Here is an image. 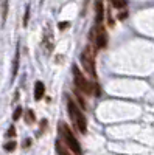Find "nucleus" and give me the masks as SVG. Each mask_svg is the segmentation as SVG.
<instances>
[{
	"label": "nucleus",
	"instance_id": "nucleus-7",
	"mask_svg": "<svg viewBox=\"0 0 154 155\" xmlns=\"http://www.w3.org/2000/svg\"><path fill=\"white\" fill-rule=\"evenodd\" d=\"M44 95H45V85H44V82L42 81H36V84H34V99L39 101V99L44 98Z\"/></svg>",
	"mask_w": 154,
	"mask_h": 155
},
{
	"label": "nucleus",
	"instance_id": "nucleus-11",
	"mask_svg": "<svg viewBox=\"0 0 154 155\" xmlns=\"http://www.w3.org/2000/svg\"><path fill=\"white\" fill-rule=\"evenodd\" d=\"M111 3H112V6L114 8H117V9H121V8H125L126 6V0H111Z\"/></svg>",
	"mask_w": 154,
	"mask_h": 155
},
{
	"label": "nucleus",
	"instance_id": "nucleus-13",
	"mask_svg": "<svg viewBox=\"0 0 154 155\" xmlns=\"http://www.w3.org/2000/svg\"><path fill=\"white\" fill-rule=\"evenodd\" d=\"M22 116V107H16V110H14V113H12V120L14 121H17L19 118Z\"/></svg>",
	"mask_w": 154,
	"mask_h": 155
},
{
	"label": "nucleus",
	"instance_id": "nucleus-2",
	"mask_svg": "<svg viewBox=\"0 0 154 155\" xmlns=\"http://www.w3.org/2000/svg\"><path fill=\"white\" fill-rule=\"evenodd\" d=\"M59 134L64 140V143L67 144V147L75 153V155H83V150H81V146L78 143V140L75 138V135L72 134V130L69 129V126L66 123H59Z\"/></svg>",
	"mask_w": 154,
	"mask_h": 155
},
{
	"label": "nucleus",
	"instance_id": "nucleus-8",
	"mask_svg": "<svg viewBox=\"0 0 154 155\" xmlns=\"http://www.w3.org/2000/svg\"><path fill=\"white\" fill-rule=\"evenodd\" d=\"M19 62H20V47L17 44V48H16V56H14V61H12V78L17 76V71H19Z\"/></svg>",
	"mask_w": 154,
	"mask_h": 155
},
{
	"label": "nucleus",
	"instance_id": "nucleus-15",
	"mask_svg": "<svg viewBox=\"0 0 154 155\" xmlns=\"http://www.w3.org/2000/svg\"><path fill=\"white\" fill-rule=\"evenodd\" d=\"M12 137H16V127L14 126H9L8 132H6V138H12Z\"/></svg>",
	"mask_w": 154,
	"mask_h": 155
},
{
	"label": "nucleus",
	"instance_id": "nucleus-19",
	"mask_svg": "<svg viewBox=\"0 0 154 155\" xmlns=\"http://www.w3.org/2000/svg\"><path fill=\"white\" fill-rule=\"evenodd\" d=\"M125 17H128V12H121L120 14V19H125Z\"/></svg>",
	"mask_w": 154,
	"mask_h": 155
},
{
	"label": "nucleus",
	"instance_id": "nucleus-3",
	"mask_svg": "<svg viewBox=\"0 0 154 155\" xmlns=\"http://www.w3.org/2000/svg\"><path fill=\"white\" fill-rule=\"evenodd\" d=\"M81 64L84 70L91 74L92 78H97V70H95V51L91 47H86L83 54H81Z\"/></svg>",
	"mask_w": 154,
	"mask_h": 155
},
{
	"label": "nucleus",
	"instance_id": "nucleus-9",
	"mask_svg": "<svg viewBox=\"0 0 154 155\" xmlns=\"http://www.w3.org/2000/svg\"><path fill=\"white\" fill-rule=\"evenodd\" d=\"M25 121H27L28 124H33L36 121V115L33 110H27V113H25Z\"/></svg>",
	"mask_w": 154,
	"mask_h": 155
},
{
	"label": "nucleus",
	"instance_id": "nucleus-14",
	"mask_svg": "<svg viewBox=\"0 0 154 155\" xmlns=\"http://www.w3.org/2000/svg\"><path fill=\"white\" fill-rule=\"evenodd\" d=\"M28 20H30V6H27V9H25V16H23V27H27V25H28Z\"/></svg>",
	"mask_w": 154,
	"mask_h": 155
},
{
	"label": "nucleus",
	"instance_id": "nucleus-4",
	"mask_svg": "<svg viewBox=\"0 0 154 155\" xmlns=\"http://www.w3.org/2000/svg\"><path fill=\"white\" fill-rule=\"evenodd\" d=\"M72 71H73V81H75L76 88H80L83 93H87V95L94 93V90H92L94 87H92V84L86 79V76H83V73L80 71V68L76 67V65H73Z\"/></svg>",
	"mask_w": 154,
	"mask_h": 155
},
{
	"label": "nucleus",
	"instance_id": "nucleus-12",
	"mask_svg": "<svg viewBox=\"0 0 154 155\" xmlns=\"http://www.w3.org/2000/svg\"><path fill=\"white\" fill-rule=\"evenodd\" d=\"M3 149H5L6 152H12V150L16 149V141L11 140V141H8V143H5V144H3Z\"/></svg>",
	"mask_w": 154,
	"mask_h": 155
},
{
	"label": "nucleus",
	"instance_id": "nucleus-5",
	"mask_svg": "<svg viewBox=\"0 0 154 155\" xmlns=\"http://www.w3.org/2000/svg\"><path fill=\"white\" fill-rule=\"evenodd\" d=\"M91 39L95 42V47H97L98 50L104 48V47L108 45V33H106L104 27H103L101 23L97 25V27L91 31Z\"/></svg>",
	"mask_w": 154,
	"mask_h": 155
},
{
	"label": "nucleus",
	"instance_id": "nucleus-1",
	"mask_svg": "<svg viewBox=\"0 0 154 155\" xmlns=\"http://www.w3.org/2000/svg\"><path fill=\"white\" fill-rule=\"evenodd\" d=\"M67 110H69V115H70V118L72 121L75 123V126L78 127V130L81 134H86L87 132V121H86V116L84 113L81 112V109L76 106V102L73 99H67Z\"/></svg>",
	"mask_w": 154,
	"mask_h": 155
},
{
	"label": "nucleus",
	"instance_id": "nucleus-6",
	"mask_svg": "<svg viewBox=\"0 0 154 155\" xmlns=\"http://www.w3.org/2000/svg\"><path fill=\"white\" fill-rule=\"evenodd\" d=\"M104 19V5H103L101 0H97L95 2V23L100 25Z\"/></svg>",
	"mask_w": 154,
	"mask_h": 155
},
{
	"label": "nucleus",
	"instance_id": "nucleus-17",
	"mask_svg": "<svg viewBox=\"0 0 154 155\" xmlns=\"http://www.w3.org/2000/svg\"><path fill=\"white\" fill-rule=\"evenodd\" d=\"M69 27V22H61L59 23V30H66Z\"/></svg>",
	"mask_w": 154,
	"mask_h": 155
},
{
	"label": "nucleus",
	"instance_id": "nucleus-18",
	"mask_svg": "<svg viewBox=\"0 0 154 155\" xmlns=\"http://www.w3.org/2000/svg\"><path fill=\"white\" fill-rule=\"evenodd\" d=\"M30 144H31V141H30V140H25V141H23V147H28Z\"/></svg>",
	"mask_w": 154,
	"mask_h": 155
},
{
	"label": "nucleus",
	"instance_id": "nucleus-10",
	"mask_svg": "<svg viewBox=\"0 0 154 155\" xmlns=\"http://www.w3.org/2000/svg\"><path fill=\"white\" fill-rule=\"evenodd\" d=\"M56 152H58V155H70L67 149H64V146H62V143L59 140L56 141Z\"/></svg>",
	"mask_w": 154,
	"mask_h": 155
},
{
	"label": "nucleus",
	"instance_id": "nucleus-16",
	"mask_svg": "<svg viewBox=\"0 0 154 155\" xmlns=\"http://www.w3.org/2000/svg\"><path fill=\"white\" fill-rule=\"evenodd\" d=\"M6 12H8V0L3 2V22L6 20Z\"/></svg>",
	"mask_w": 154,
	"mask_h": 155
}]
</instances>
